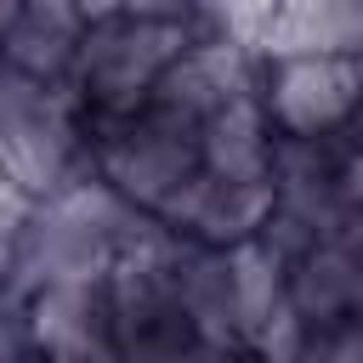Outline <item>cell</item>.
Instances as JSON below:
<instances>
[{
	"instance_id": "obj_1",
	"label": "cell",
	"mask_w": 363,
	"mask_h": 363,
	"mask_svg": "<svg viewBox=\"0 0 363 363\" xmlns=\"http://www.w3.org/2000/svg\"><path fill=\"white\" fill-rule=\"evenodd\" d=\"M357 74H363V57H295V62H278V74L267 85V113L295 142H312V136L335 130L346 113H357Z\"/></svg>"
},
{
	"instance_id": "obj_2",
	"label": "cell",
	"mask_w": 363,
	"mask_h": 363,
	"mask_svg": "<svg viewBox=\"0 0 363 363\" xmlns=\"http://www.w3.org/2000/svg\"><path fill=\"white\" fill-rule=\"evenodd\" d=\"M11 17H17V11H6V6H0V40H6V28H11Z\"/></svg>"
},
{
	"instance_id": "obj_3",
	"label": "cell",
	"mask_w": 363,
	"mask_h": 363,
	"mask_svg": "<svg viewBox=\"0 0 363 363\" xmlns=\"http://www.w3.org/2000/svg\"><path fill=\"white\" fill-rule=\"evenodd\" d=\"M357 125H363V74H357Z\"/></svg>"
}]
</instances>
